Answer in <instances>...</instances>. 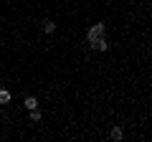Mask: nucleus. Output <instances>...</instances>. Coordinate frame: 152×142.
<instances>
[{
  "label": "nucleus",
  "mask_w": 152,
  "mask_h": 142,
  "mask_svg": "<svg viewBox=\"0 0 152 142\" xmlns=\"http://www.w3.org/2000/svg\"><path fill=\"white\" fill-rule=\"evenodd\" d=\"M91 48H96V51H107V41H104V38L94 41V43H91Z\"/></svg>",
  "instance_id": "3"
},
{
  "label": "nucleus",
  "mask_w": 152,
  "mask_h": 142,
  "mask_svg": "<svg viewBox=\"0 0 152 142\" xmlns=\"http://www.w3.org/2000/svg\"><path fill=\"white\" fill-rule=\"evenodd\" d=\"M86 38H89V43H94V41L104 38V23H94V26L89 28V33H86Z\"/></svg>",
  "instance_id": "1"
},
{
  "label": "nucleus",
  "mask_w": 152,
  "mask_h": 142,
  "mask_svg": "<svg viewBox=\"0 0 152 142\" xmlns=\"http://www.w3.org/2000/svg\"><path fill=\"white\" fill-rule=\"evenodd\" d=\"M43 31H46V33H53V31H56V23H51V20H43Z\"/></svg>",
  "instance_id": "5"
},
{
  "label": "nucleus",
  "mask_w": 152,
  "mask_h": 142,
  "mask_svg": "<svg viewBox=\"0 0 152 142\" xmlns=\"http://www.w3.org/2000/svg\"><path fill=\"white\" fill-rule=\"evenodd\" d=\"M31 119H33V122L41 119V112H38V107H36V109H31Z\"/></svg>",
  "instance_id": "7"
},
{
  "label": "nucleus",
  "mask_w": 152,
  "mask_h": 142,
  "mask_svg": "<svg viewBox=\"0 0 152 142\" xmlns=\"http://www.w3.org/2000/svg\"><path fill=\"white\" fill-rule=\"evenodd\" d=\"M122 135H124L122 127H114V130H112V140H122Z\"/></svg>",
  "instance_id": "6"
},
{
  "label": "nucleus",
  "mask_w": 152,
  "mask_h": 142,
  "mask_svg": "<svg viewBox=\"0 0 152 142\" xmlns=\"http://www.w3.org/2000/svg\"><path fill=\"white\" fill-rule=\"evenodd\" d=\"M23 104H26V109H36V107H38L36 97H26V102H23Z\"/></svg>",
  "instance_id": "2"
},
{
  "label": "nucleus",
  "mask_w": 152,
  "mask_h": 142,
  "mask_svg": "<svg viewBox=\"0 0 152 142\" xmlns=\"http://www.w3.org/2000/svg\"><path fill=\"white\" fill-rule=\"evenodd\" d=\"M8 102H10V91L0 89V104H8Z\"/></svg>",
  "instance_id": "4"
}]
</instances>
